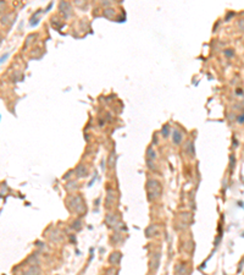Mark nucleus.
<instances>
[{"label": "nucleus", "mask_w": 244, "mask_h": 275, "mask_svg": "<svg viewBox=\"0 0 244 275\" xmlns=\"http://www.w3.org/2000/svg\"><path fill=\"white\" fill-rule=\"evenodd\" d=\"M147 191H148V197L149 200H155L159 198L161 194V185L156 180H149L147 183Z\"/></svg>", "instance_id": "1"}, {"label": "nucleus", "mask_w": 244, "mask_h": 275, "mask_svg": "<svg viewBox=\"0 0 244 275\" xmlns=\"http://www.w3.org/2000/svg\"><path fill=\"white\" fill-rule=\"evenodd\" d=\"M172 138H173V142L178 144V143H181V141H182V133L179 132L177 128H175L173 132H172Z\"/></svg>", "instance_id": "2"}, {"label": "nucleus", "mask_w": 244, "mask_h": 275, "mask_svg": "<svg viewBox=\"0 0 244 275\" xmlns=\"http://www.w3.org/2000/svg\"><path fill=\"white\" fill-rule=\"evenodd\" d=\"M187 274H188L187 266L184 264H178L177 268H176V275H187Z\"/></svg>", "instance_id": "3"}, {"label": "nucleus", "mask_w": 244, "mask_h": 275, "mask_svg": "<svg viewBox=\"0 0 244 275\" xmlns=\"http://www.w3.org/2000/svg\"><path fill=\"white\" fill-rule=\"evenodd\" d=\"M150 266H153V269H154V270H156V269H158V266H159V254H155V256L151 257Z\"/></svg>", "instance_id": "4"}, {"label": "nucleus", "mask_w": 244, "mask_h": 275, "mask_svg": "<svg viewBox=\"0 0 244 275\" xmlns=\"http://www.w3.org/2000/svg\"><path fill=\"white\" fill-rule=\"evenodd\" d=\"M120 259H121V253H118V252L111 254V257H110V262H111L112 264H118Z\"/></svg>", "instance_id": "5"}, {"label": "nucleus", "mask_w": 244, "mask_h": 275, "mask_svg": "<svg viewBox=\"0 0 244 275\" xmlns=\"http://www.w3.org/2000/svg\"><path fill=\"white\" fill-rule=\"evenodd\" d=\"M155 234H156V226H155V225H151V226H149V228L145 230L147 237H150L151 235H155Z\"/></svg>", "instance_id": "6"}, {"label": "nucleus", "mask_w": 244, "mask_h": 275, "mask_svg": "<svg viewBox=\"0 0 244 275\" xmlns=\"http://www.w3.org/2000/svg\"><path fill=\"white\" fill-rule=\"evenodd\" d=\"M76 174H77L78 177H82V176H85V175H87V170H85L84 166H78V168L76 169Z\"/></svg>", "instance_id": "7"}, {"label": "nucleus", "mask_w": 244, "mask_h": 275, "mask_svg": "<svg viewBox=\"0 0 244 275\" xmlns=\"http://www.w3.org/2000/svg\"><path fill=\"white\" fill-rule=\"evenodd\" d=\"M34 274H39V269H38L37 266H36V268H34V266H32L28 271H26L23 275H34Z\"/></svg>", "instance_id": "8"}, {"label": "nucleus", "mask_w": 244, "mask_h": 275, "mask_svg": "<svg viewBox=\"0 0 244 275\" xmlns=\"http://www.w3.org/2000/svg\"><path fill=\"white\" fill-rule=\"evenodd\" d=\"M162 133H164L165 137H167V134H169V126H167V125L164 126V128H162Z\"/></svg>", "instance_id": "9"}]
</instances>
